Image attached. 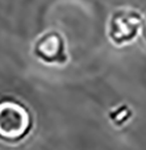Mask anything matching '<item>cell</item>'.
Wrapping results in <instances>:
<instances>
[{
	"mask_svg": "<svg viewBox=\"0 0 146 150\" xmlns=\"http://www.w3.org/2000/svg\"><path fill=\"white\" fill-rule=\"evenodd\" d=\"M145 16L138 9L129 5L112 11L107 24V36L116 47L133 44L144 30Z\"/></svg>",
	"mask_w": 146,
	"mask_h": 150,
	"instance_id": "1",
	"label": "cell"
},
{
	"mask_svg": "<svg viewBox=\"0 0 146 150\" xmlns=\"http://www.w3.org/2000/svg\"><path fill=\"white\" fill-rule=\"evenodd\" d=\"M144 34H145V41H146V16H145V24H144Z\"/></svg>",
	"mask_w": 146,
	"mask_h": 150,
	"instance_id": "5",
	"label": "cell"
},
{
	"mask_svg": "<svg viewBox=\"0 0 146 150\" xmlns=\"http://www.w3.org/2000/svg\"><path fill=\"white\" fill-rule=\"evenodd\" d=\"M34 55L45 63H65L67 61V53L62 36L57 32H47L42 34L34 44Z\"/></svg>",
	"mask_w": 146,
	"mask_h": 150,
	"instance_id": "3",
	"label": "cell"
},
{
	"mask_svg": "<svg viewBox=\"0 0 146 150\" xmlns=\"http://www.w3.org/2000/svg\"><path fill=\"white\" fill-rule=\"evenodd\" d=\"M32 129V115L21 101L16 99H0V140L18 142Z\"/></svg>",
	"mask_w": 146,
	"mask_h": 150,
	"instance_id": "2",
	"label": "cell"
},
{
	"mask_svg": "<svg viewBox=\"0 0 146 150\" xmlns=\"http://www.w3.org/2000/svg\"><path fill=\"white\" fill-rule=\"evenodd\" d=\"M133 116V112L128 105L123 104V105L115 108V111L111 112V121L116 127H123V125L128 124L129 120Z\"/></svg>",
	"mask_w": 146,
	"mask_h": 150,
	"instance_id": "4",
	"label": "cell"
}]
</instances>
